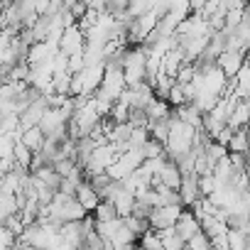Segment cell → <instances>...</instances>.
Listing matches in <instances>:
<instances>
[{
    "label": "cell",
    "instance_id": "7a4b0ae2",
    "mask_svg": "<svg viewBox=\"0 0 250 250\" xmlns=\"http://www.w3.org/2000/svg\"><path fill=\"white\" fill-rule=\"evenodd\" d=\"M133 250H143V248H140V245H138V248H133Z\"/></svg>",
    "mask_w": 250,
    "mask_h": 250
},
{
    "label": "cell",
    "instance_id": "6da1fadb",
    "mask_svg": "<svg viewBox=\"0 0 250 250\" xmlns=\"http://www.w3.org/2000/svg\"><path fill=\"white\" fill-rule=\"evenodd\" d=\"M174 233L187 243V240H191L199 230H201V223H199V218L191 213V211H179V216H177V221H174Z\"/></svg>",
    "mask_w": 250,
    "mask_h": 250
}]
</instances>
